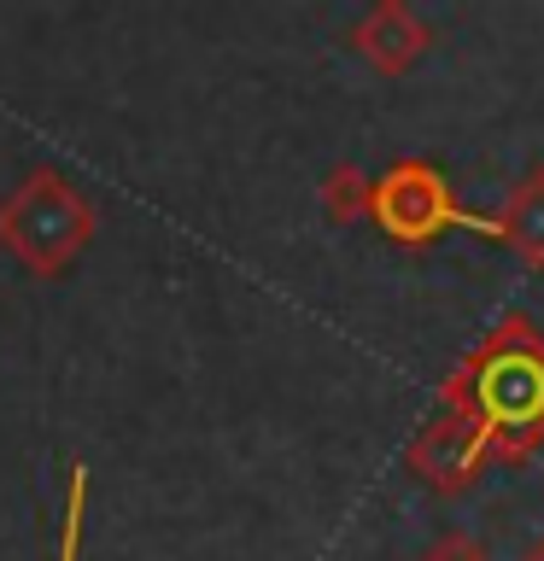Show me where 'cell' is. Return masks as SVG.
I'll use <instances>...</instances> for the list:
<instances>
[{
	"label": "cell",
	"instance_id": "6da1fadb",
	"mask_svg": "<svg viewBox=\"0 0 544 561\" xmlns=\"http://www.w3.org/2000/svg\"><path fill=\"white\" fill-rule=\"evenodd\" d=\"M445 403L474 468H486V456H526L544 438V340L509 316L445 380Z\"/></svg>",
	"mask_w": 544,
	"mask_h": 561
},
{
	"label": "cell",
	"instance_id": "7a4b0ae2",
	"mask_svg": "<svg viewBox=\"0 0 544 561\" xmlns=\"http://www.w3.org/2000/svg\"><path fill=\"white\" fill-rule=\"evenodd\" d=\"M94 240V205L65 182L59 170H30L7 199H0V245L24 263L30 275H65Z\"/></svg>",
	"mask_w": 544,
	"mask_h": 561
},
{
	"label": "cell",
	"instance_id": "3957f363",
	"mask_svg": "<svg viewBox=\"0 0 544 561\" xmlns=\"http://www.w3.org/2000/svg\"><path fill=\"white\" fill-rule=\"evenodd\" d=\"M369 217H375L381 234L398 240V245H433L439 234H451V228L498 240V217H474V210H463L451 199V182L433 164H421V158H404V164H393L381 175Z\"/></svg>",
	"mask_w": 544,
	"mask_h": 561
},
{
	"label": "cell",
	"instance_id": "277c9868",
	"mask_svg": "<svg viewBox=\"0 0 544 561\" xmlns=\"http://www.w3.org/2000/svg\"><path fill=\"white\" fill-rule=\"evenodd\" d=\"M351 47H358L381 77H398V70H410L421 53H428V24H421L404 0H381V7H369L358 18Z\"/></svg>",
	"mask_w": 544,
	"mask_h": 561
},
{
	"label": "cell",
	"instance_id": "5b68a950",
	"mask_svg": "<svg viewBox=\"0 0 544 561\" xmlns=\"http://www.w3.org/2000/svg\"><path fill=\"white\" fill-rule=\"evenodd\" d=\"M498 240L526 263V270H544V170H533V175H526V182L503 199V210H498Z\"/></svg>",
	"mask_w": 544,
	"mask_h": 561
},
{
	"label": "cell",
	"instance_id": "8992f818",
	"mask_svg": "<svg viewBox=\"0 0 544 561\" xmlns=\"http://www.w3.org/2000/svg\"><path fill=\"white\" fill-rule=\"evenodd\" d=\"M322 205H328V217L333 222H358L369 217V205H375V175H363V170H333L328 175V187H322Z\"/></svg>",
	"mask_w": 544,
	"mask_h": 561
},
{
	"label": "cell",
	"instance_id": "52a82bcc",
	"mask_svg": "<svg viewBox=\"0 0 544 561\" xmlns=\"http://www.w3.org/2000/svg\"><path fill=\"white\" fill-rule=\"evenodd\" d=\"M82 515H88V468H70V497H65V538H59V561H77L82 550Z\"/></svg>",
	"mask_w": 544,
	"mask_h": 561
},
{
	"label": "cell",
	"instance_id": "ba28073f",
	"mask_svg": "<svg viewBox=\"0 0 544 561\" xmlns=\"http://www.w3.org/2000/svg\"><path fill=\"white\" fill-rule=\"evenodd\" d=\"M428 561H486V543L480 538H468V533H451V538H439Z\"/></svg>",
	"mask_w": 544,
	"mask_h": 561
},
{
	"label": "cell",
	"instance_id": "9c48e42d",
	"mask_svg": "<svg viewBox=\"0 0 544 561\" xmlns=\"http://www.w3.org/2000/svg\"><path fill=\"white\" fill-rule=\"evenodd\" d=\"M526 561H544V543H539V550H533V556H526Z\"/></svg>",
	"mask_w": 544,
	"mask_h": 561
}]
</instances>
